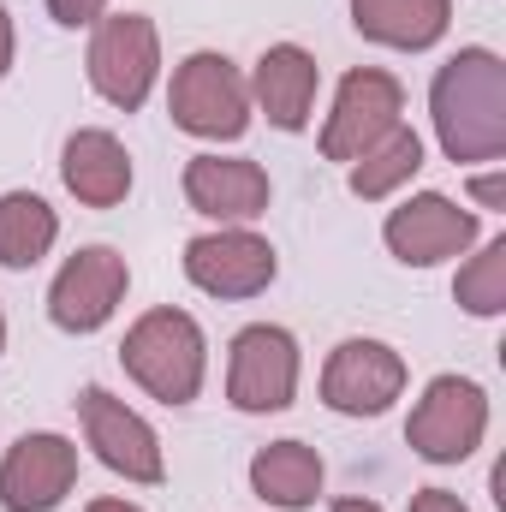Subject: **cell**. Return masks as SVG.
<instances>
[{
  "label": "cell",
  "mask_w": 506,
  "mask_h": 512,
  "mask_svg": "<svg viewBox=\"0 0 506 512\" xmlns=\"http://www.w3.org/2000/svg\"><path fill=\"white\" fill-rule=\"evenodd\" d=\"M453 298L471 316H501L506 310V233H495L489 245H477V256L453 280Z\"/></svg>",
  "instance_id": "21"
},
{
  "label": "cell",
  "mask_w": 506,
  "mask_h": 512,
  "mask_svg": "<svg viewBox=\"0 0 506 512\" xmlns=\"http://www.w3.org/2000/svg\"><path fill=\"white\" fill-rule=\"evenodd\" d=\"M245 84H251V108L268 114V126L304 131L310 126V114H316L322 66H316L310 48H298V42H274V48H262V60H256V72L245 78Z\"/></svg>",
  "instance_id": "15"
},
{
  "label": "cell",
  "mask_w": 506,
  "mask_h": 512,
  "mask_svg": "<svg viewBox=\"0 0 506 512\" xmlns=\"http://www.w3.org/2000/svg\"><path fill=\"white\" fill-rule=\"evenodd\" d=\"M60 179L84 209H120L131 197V155L114 131H72L66 155H60Z\"/></svg>",
  "instance_id": "16"
},
{
  "label": "cell",
  "mask_w": 506,
  "mask_h": 512,
  "mask_svg": "<svg viewBox=\"0 0 506 512\" xmlns=\"http://www.w3.org/2000/svg\"><path fill=\"white\" fill-rule=\"evenodd\" d=\"M471 197H477L483 209H501V173H483V179H471Z\"/></svg>",
  "instance_id": "24"
},
{
  "label": "cell",
  "mask_w": 506,
  "mask_h": 512,
  "mask_svg": "<svg viewBox=\"0 0 506 512\" xmlns=\"http://www.w3.org/2000/svg\"><path fill=\"white\" fill-rule=\"evenodd\" d=\"M417 167H423V137H417L411 126H393L376 149H364V155L352 161L346 185H352V197L381 203V197H393L399 185H411V179H417Z\"/></svg>",
  "instance_id": "20"
},
{
  "label": "cell",
  "mask_w": 506,
  "mask_h": 512,
  "mask_svg": "<svg viewBox=\"0 0 506 512\" xmlns=\"http://www.w3.org/2000/svg\"><path fill=\"white\" fill-rule=\"evenodd\" d=\"M167 114L173 126L203 137V143H233L251 131V84L245 72L215 54V48H197L173 66V84H167Z\"/></svg>",
  "instance_id": "3"
},
{
  "label": "cell",
  "mask_w": 506,
  "mask_h": 512,
  "mask_svg": "<svg viewBox=\"0 0 506 512\" xmlns=\"http://www.w3.org/2000/svg\"><path fill=\"white\" fill-rule=\"evenodd\" d=\"M352 24L364 42L399 48V54H423L447 36L453 24V0H352Z\"/></svg>",
  "instance_id": "17"
},
{
  "label": "cell",
  "mask_w": 506,
  "mask_h": 512,
  "mask_svg": "<svg viewBox=\"0 0 506 512\" xmlns=\"http://www.w3.org/2000/svg\"><path fill=\"white\" fill-rule=\"evenodd\" d=\"M120 364H126V376L149 399L191 405L203 393V376H209V340H203L197 316H185L173 304H155V310H143L126 328Z\"/></svg>",
  "instance_id": "2"
},
{
  "label": "cell",
  "mask_w": 506,
  "mask_h": 512,
  "mask_svg": "<svg viewBox=\"0 0 506 512\" xmlns=\"http://www.w3.org/2000/svg\"><path fill=\"white\" fill-rule=\"evenodd\" d=\"M268 173L251 155H191L185 161V203L221 227H251L268 215Z\"/></svg>",
  "instance_id": "14"
},
{
  "label": "cell",
  "mask_w": 506,
  "mask_h": 512,
  "mask_svg": "<svg viewBox=\"0 0 506 512\" xmlns=\"http://www.w3.org/2000/svg\"><path fill=\"white\" fill-rule=\"evenodd\" d=\"M489 435V393L471 376H435L405 417V447L429 465H459Z\"/></svg>",
  "instance_id": "5"
},
{
  "label": "cell",
  "mask_w": 506,
  "mask_h": 512,
  "mask_svg": "<svg viewBox=\"0 0 506 512\" xmlns=\"http://www.w3.org/2000/svg\"><path fill=\"white\" fill-rule=\"evenodd\" d=\"M131 268L114 245H84L60 262L54 286H48V322L60 334H96L114 322V310L126 304Z\"/></svg>",
  "instance_id": "7"
},
{
  "label": "cell",
  "mask_w": 506,
  "mask_h": 512,
  "mask_svg": "<svg viewBox=\"0 0 506 512\" xmlns=\"http://www.w3.org/2000/svg\"><path fill=\"white\" fill-rule=\"evenodd\" d=\"M78 423H84V441L96 447V459L126 477V483H143L155 489L167 477V459H161V435L131 411L126 399H114L108 387H84L78 393Z\"/></svg>",
  "instance_id": "9"
},
{
  "label": "cell",
  "mask_w": 506,
  "mask_h": 512,
  "mask_svg": "<svg viewBox=\"0 0 506 512\" xmlns=\"http://www.w3.org/2000/svg\"><path fill=\"white\" fill-rule=\"evenodd\" d=\"M60 239V215L36 191H6L0 197V268H36Z\"/></svg>",
  "instance_id": "19"
},
{
  "label": "cell",
  "mask_w": 506,
  "mask_h": 512,
  "mask_svg": "<svg viewBox=\"0 0 506 512\" xmlns=\"http://www.w3.org/2000/svg\"><path fill=\"white\" fill-rule=\"evenodd\" d=\"M405 358L387 340H340L322 364V405L340 417H381L405 393Z\"/></svg>",
  "instance_id": "12"
},
{
  "label": "cell",
  "mask_w": 506,
  "mask_h": 512,
  "mask_svg": "<svg viewBox=\"0 0 506 512\" xmlns=\"http://www.w3.org/2000/svg\"><path fill=\"white\" fill-rule=\"evenodd\" d=\"M322 477H328L322 471V453L304 447V441H268V447H256V459H251V495L268 501V507H280V512L316 507Z\"/></svg>",
  "instance_id": "18"
},
{
  "label": "cell",
  "mask_w": 506,
  "mask_h": 512,
  "mask_svg": "<svg viewBox=\"0 0 506 512\" xmlns=\"http://www.w3.org/2000/svg\"><path fill=\"white\" fill-rule=\"evenodd\" d=\"M429 120L447 161L477 167L506 155V60L495 48H459L429 84Z\"/></svg>",
  "instance_id": "1"
},
{
  "label": "cell",
  "mask_w": 506,
  "mask_h": 512,
  "mask_svg": "<svg viewBox=\"0 0 506 512\" xmlns=\"http://www.w3.org/2000/svg\"><path fill=\"white\" fill-rule=\"evenodd\" d=\"M84 512H143L137 501H120V495H108V501H90Z\"/></svg>",
  "instance_id": "26"
},
{
  "label": "cell",
  "mask_w": 506,
  "mask_h": 512,
  "mask_svg": "<svg viewBox=\"0 0 506 512\" xmlns=\"http://www.w3.org/2000/svg\"><path fill=\"white\" fill-rule=\"evenodd\" d=\"M298 370H304L298 340L280 322H251L227 346V399L251 417L286 411L298 399Z\"/></svg>",
  "instance_id": "6"
},
{
  "label": "cell",
  "mask_w": 506,
  "mask_h": 512,
  "mask_svg": "<svg viewBox=\"0 0 506 512\" xmlns=\"http://www.w3.org/2000/svg\"><path fill=\"white\" fill-rule=\"evenodd\" d=\"M280 274L274 245L251 227H215L185 245V280L209 298H256Z\"/></svg>",
  "instance_id": "10"
},
{
  "label": "cell",
  "mask_w": 506,
  "mask_h": 512,
  "mask_svg": "<svg viewBox=\"0 0 506 512\" xmlns=\"http://www.w3.org/2000/svg\"><path fill=\"white\" fill-rule=\"evenodd\" d=\"M411 512H471V507H465L453 489H417V495H411Z\"/></svg>",
  "instance_id": "23"
},
{
  "label": "cell",
  "mask_w": 506,
  "mask_h": 512,
  "mask_svg": "<svg viewBox=\"0 0 506 512\" xmlns=\"http://www.w3.org/2000/svg\"><path fill=\"white\" fill-rule=\"evenodd\" d=\"M0 352H6V316H0Z\"/></svg>",
  "instance_id": "28"
},
{
  "label": "cell",
  "mask_w": 506,
  "mask_h": 512,
  "mask_svg": "<svg viewBox=\"0 0 506 512\" xmlns=\"http://www.w3.org/2000/svg\"><path fill=\"white\" fill-rule=\"evenodd\" d=\"M477 215L465 209V203H453V197H441V191H417V197H405L393 215H387V227H381V239H387V251L399 256L405 268H435V262H453V256H465L477 245Z\"/></svg>",
  "instance_id": "11"
},
{
  "label": "cell",
  "mask_w": 506,
  "mask_h": 512,
  "mask_svg": "<svg viewBox=\"0 0 506 512\" xmlns=\"http://www.w3.org/2000/svg\"><path fill=\"white\" fill-rule=\"evenodd\" d=\"M48 18L66 24V30H84V24L108 18V0H48Z\"/></svg>",
  "instance_id": "22"
},
{
  "label": "cell",
  "mask_w": 506,
  "mask_h": 512,
  "mask_svg": "<svg viewBox=\"0 0 506 512\" xmlns=\"http://www.w3.org/2000/svg\"><path fill=\"white\" fill-rule=\"evenodd\" d=\"M90 90L120 108L137 114L161 78V30L155 18L143 12H114V18H96V36H90Z\"/></svg>",
  "instance_id": "4"
},
{
  "label": "cell",
  "mask_w": 506,
  "mask_h": 512,
  "mask_svg": "<svg viewBox=\"0 0 506 512\" xmlns=\"http://www.w3.org/2000/svg\"><path fill=\"white\" fill-rule=\"evenodd\" d=\"M12 54H18V36H12V12L0 6V78L12 72Z\"/></svg>",
  "instance_id": "25"
},
{
  "label": "cell",
  "mask_w": 506,
  "mask_h": 512,
  "mask_svg": "<svg viewBox=\"0 0 506 512\" xmlns=\"http://www.w3.org/2000/svg\"><path fill=\"white\" fill-rule=\"evenodd\" d=\"M78 483V447L54 429L18 435L0 459V507L6 512H54Z\"/></svg>",
  "instance_id": "13"
},
{
  "label": "cell",
  "mask_w": 506,
  "mask_h": 512,
  "mask_svg": "<svg viewBox=\"0 0 506 512\" xmlns=\"http://www.w3.org/2000/svg\"><path fill=\"white\" fill-rule=\"evenodd\" d=\"M328 512H381L376 501H364V495H346V501H334Z\"/></svg>",
  "instance_id": "27"
},
{
  "label": "cell",
  "mask_w": 506,
  "mask_h": 512,
  "mask_svg": "<svg viewBox=\"0 0 506 512\" xmlns=\"http://www.w3.org/2000/svg\"><path fill=\"white\" fill-rule=\"evenodd\" d=\"M399 114H405V90H399L393 72H381V66H358V72H346L340 90H334L328 126H322V155L352 167V161H358L364 149H376L393 126H405Z\"/></svg>",
  "instance_id": "8"
}]
</instances>
